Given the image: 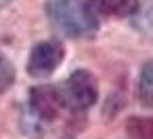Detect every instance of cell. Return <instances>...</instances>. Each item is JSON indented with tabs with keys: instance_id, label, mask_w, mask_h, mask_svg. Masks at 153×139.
Masks as SVG:
<instances>
[{
	"instance_id": "5b68a950",
	"label": "cell",
	"mask_w": 153,
	"mask_h": 139,
	"mask_svg": "<svg viewBox=\"0 0 153 139\" xmlns=\"http://www.w3.org/2000/svg\"><path fill=\"white\" fill-rule=\"evenodd\" d=\"M97 15L103 17H128L138 9L136 0H90Z\"/></svg>"
},
{
	"instance_id": "3957f363",
	"label": "cell",
	"mask_w": 153,
	"mask_h": 139,
	"mask_svg": "<svg viewBox=\"0 0 153 139\" xmlns=\"http://www.w3.org/2000/svg\"><path fill=\"white\" fill-rule=\"evenodd\" d=\"M63 47L55 40H46V42H38L27 59V74L34 78H44L48 74H53L59 63L63 61Z\"/></svg>"
},
{
	"instance_id": "52a82bcc",
	"label": "cell",
	"mask_w": 153,
	"mask_h": 139,
	"mask_svg": "<svg viewBox=\"0 0 153 139\" xmlns=\"http://www.w3.org/2000/svg\"><path fill=\"white\" fill-rule=\"evenodd\" d=\"M126 131L134 139H153V120H149V118H130Z\"/></svg>"
},
{
	"instance_id": "7a4b0ae2",
	"label": "cell",
	"mask_w": 153,
	"mask_h": 139,
	"mask_svg": "<svg viewBox=\"0 0 153 139\" xmlns=\"http://www.w3.org/2000/svg\"><path fill=\"white\" fill-rule=\"evenodd\" d=\"M63 105L74 110V112H84L92 107L99 99V89L97 80L88 70H76L69 74V78L59 86Z\"/></svg>"
},
{
	"instance_id": "6da1fadb",
	"label": "cell",
	"mask_w": 153,
	"mask_h": 139,
	"mask_svg": "<svg viewBox=\"0 0 153 139\" xmlns=\"http://www.w3.org/2000/svg\"><path fill=\"white\" fill-rule=\"evenodd\" d=\"M46 17L67 38H90L99 30V15L90 0H48Z\"/></svg>"
},
{
	"instance_id": "ba28073f",
	"label": "cell",
	"mask_w": 153,
	"mask_h": 139,
	"mask_svg": "<svg viewBox=\"0 0 153 139\" xmlns=\"http://www.w3.org/2000/svg\"><path fill=\"white\" fill-rule=\"evenodd\" d=\"M15 65L7 59V57H0V93H7L13 82H15Z\"/></svg>"
},
{
	"instance_id": "277c9868",
	"label": "cell",
	"mask_w": 153,
	"mask_h": 139,
	"mask_svg": "<svg viewBox=\"0 0 153 139\" xmlns=\"http://www.w3.org/2000/svg\"><path fill=\"white\" fill-rule=\"evenodd\" d=\"M30 107L38 120L42 122L55 120L61 107H65L59 86H34L30 91Z\"/></svg>"
},
{
	"instance_id": "8992f818",
	"label": "cell",
	"mask_w": 153,
	"mask_h": 139,
	"mask_svg": "<svg viewBox=\"0 0 153 139\" xmlns=\"http://www.w3.org/2000/svg\"><path fill=\"white\" fill-rule=\"evenodd\" d=\"M136 93H138V101H140V105L153 110V59L147 61V63L143 65L140 76H138Z\"/></svg>"
},
{
	"instance_id": "9c48e42d",
	"label": "cell",
	"mask_w": 153,
	"mask_h": 139,
	"mask_svg": "<svg viewBox=\"0 0 153 139\" xmlns=\"http://www.w3.org/2000/svg\"><path fill=\"white\" fill-rule=\"evenodd\" d=\"M11 2V0H0V7H2V5H9Z\"/></svg>"
}]
</instances>
